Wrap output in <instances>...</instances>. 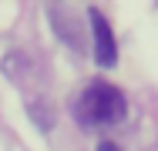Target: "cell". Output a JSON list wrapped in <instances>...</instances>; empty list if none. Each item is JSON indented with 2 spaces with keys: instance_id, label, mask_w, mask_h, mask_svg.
Returning a JSON list of instances; mask_svg holds the SVG:
<instances>
[{
  "instance_id": "obj_1",
  "label": "cell",
  "mask_w": 158,
  "mask_h": 151,
  "mask_svg": "<svg viewBox=\"0 0 158 151\" xmlns=\"http://www.w3.org/2000/svg\"><path fill=\"white\" fill-rule=\"evenodd\" d=\"M128 114V101L114 84L94 81L77 97V121L81 124H118Z\"/></svg>"
},
{
  "instance_id": "obj_2",
  "label": "cell",
  "mask_w": 158,
  "mask_h": 151,
  "mask_svg": "<svg viewBox=\"0 0 158 151\" xmlns=\"http://www.w3.org/2000/svg\"><path fill=\"white\" fill-rule=\"evenodd\" d=\"M88 17H91V27H94V60L101 67H114V60H118V44H114V34H111V24L104 20V14L101 10H88Z\"/></svg>"
},
{
  "instance_id": "obj_3",
  "label": "cell",
  "mask_w": 158,
  "mask_h": 151,
  "mask_svg": "<svg viewBox=\"0 0 158 151\" xmlns=\"http://www.w3.org/2000/svg\"><path fill=\"white\" fill-rule=\"evenodd\" d=\"M98 151H121L114 141H104V145H98Z\"/></svg>"
}]
</instances>
